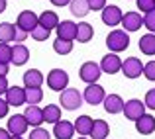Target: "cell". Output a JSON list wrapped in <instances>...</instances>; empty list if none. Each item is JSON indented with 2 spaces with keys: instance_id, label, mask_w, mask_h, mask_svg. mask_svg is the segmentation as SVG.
<instances>
[{
  "instance_id": "1",
  "label": "cell",
  "mask_w": 155,
  "mask_h": 139,
  "mask_svg": "<svg viewBox=\"0 0 155 139\" xmlns=\"http://www.w3.org/2000/svg\"><path fill=\"white\" fill-rule=\"evenodd\" d=\"M106 45L112 53H120L126 51L130 47V35L126 30H112L106 37Z\"/></svg>"
},
{
  "instance_id": "2",
  "label": "cell",
  "mask_w": 155,
  "mask_h": 139,
  "mask_svg": "<svg viewBox=\"0 0 155 139\" xmlns=\"http://www.w3.org/2000/svg\"><path fill=\"white\" fill-rule=\"evenodd\" d=\"M59 104L63 106L65 110L73 112V110H77L79 106H83V94L77 90V88H65V90H61Z\"/></svg>"
},
{
  "instance_id": "3",
  "label": "cell",
  "mask_w": 155,
  "mask_h": 139,
  "mask_svg": "<svg viewBox=\"0 0 155 139\" xmlns=\"http://www.w3.org/2000/svg\"><path fill=\"white\" fill-rule=\"evenodd\" d=\"M100 75H102V69H100V65L94 63V61H87V63L81 65L79 76H81V80H83V82L92 84V82H96V80L100 79Z\"/></svg>"
},
{
  "instance_id": "4",
  "label": "cell",
  "mask_w": 155,
  "mask_h": 139,
  "mask_svg": "<svg viewBox=\"0 0 155 139\" xmlns=\"http://www.w3.org/2000/svg\"><path fill=\"white\" fill-rule=\"evenodd\" d=\"M67 84H69V75L63 69H53L49 75H47V86H49L51 90L61 92V90L67 88Z\"/></svg>"
},
{
  "instance_id": "5",
  "label": "cell",
  "mask_w": 155,
  "mask_h": 139,
  "mask_svg": "<svg viewBox=\"0 0 155 139\" xmlns=\"http://www.w3.org/2000/svg\"><path fill=\"white\" fill-rule=\"evenodd\" d=\"M122 112L126 114V118L132 121H136L137 118H141L145 114V104L141 100H137V98H132V100L124 102V110Z\"/></svg>"
},
{
  "instance_id": "6",
  "label": "cell",
  "mask_w": 155,
  "mask_h": 139,
  "mask_svg": "<svg viewBox=\"0 0 155 139\" xmlns=\"http://www.w3.org/2000/svg\"><path fill=\"white\" fill-rule=\"evenodd\" d=\"M38 24H39V16L35 14V12L24 10V12H20V14H18V22H16V26H18L20 30L28 31V34H30Z\"/></svg>"
},
{
  "instance_id": "7",
  "label": "cell",
  "mask_w": 155,
  "mask_h": 139,
  "mask_svg": "<svg viewBox=\"0 0 155 139\" xmlns=\"http://www.w3.org/2000/svg\"><path fill=\"white\" fill-rule=\"evenodd\" d=\"M122 73H124L128 79H137V76H141V73H143V65H141V61L137 59V57H128V59L122 63Z\"/></svg>"
},
{
  "instance_id": "8",
  "label": "cell",
  "mask_w": 155,
  "mask_h": 139,
  "mask_svg": "<svg viewBox=\"0 0 155 139\" xmlns=\"http://www.w3.org/2000/svg\"><path fill=\"white\" fill-rule=\"evenodd\" d=\"M104 96H106L104 88L100 86V84L92 82V84H88V86L84 88L83 100H87V104H91V106H96V104H100V102L104 100Z\"/></svg>"
},
{
  "instance_id": "9",
  "label": "cell",
  "mask_w": 155,
  "mask_h": 139,
  "mask_svg": "<svg viewBox=\"0 0 155 139\" xmlns=\"http://www.w3.org/2000/svg\"><path fill=\"white\" fill-rule=\"evenodd\" d=\"M28 120L24 114H14V116L8 120V131L12 133V135H24V133L28 131Z\"/></svg>"
},
{
  "instance_id": "10",
  "label": "cell",
  "mask_w": 155,
  "mask_h": 139,
  "mask_svg": "<svg viewBox=\"0 0 155 139\" xmlns=\"http://www.w3.org/2000/svg\"><path fill=\"white\" fill-rule=\"evenodd\" d=\"M100 69H102V73L116 75V73L122 69V59L116 55V53H108V55H104L102 61H100Z\"/></svg>"
},
{
  "instance_id": "11",
  "label": "cell",
  "mask_w": 155,
  "mask_h": 139,
  "mask_svg": "<svg viewBox=\"0 0 155 139\" xmlns=\"http://www.w3.org/2000/svg\"><path fill=\"white\" fill-rule=\"evenodd\" d=\"M122 16H124L122 10L118 6H114V4L102 8V22L106 26H118V24L122 22Z\"/></svg>"
},
{
  "instance_id": "12",
  "label": "cell",
  "mask_w": 155,
  "mask_h": 139,
  "mask_svg": "<svg viewBox=\"0 0 155 139\" xmlns=\"http://www.w3.org/2000/svg\"><path fill=\"white\" fill-rule=\"evenodd\" d=\"M6 102L8 106H22L26 104V88H20V86H8L6 90Z\"/></svg>"
},
{
  "instance_id": "13",
  "label": "cell",
  "mask_w": 155,
  "mask_h": 139,
  "mask_svg": "<svg viewBox=\"0 0 155 139\" xmlns=\"http://www.w3.org/2000/svg\"><path fill=\"white\" fill-rule=\"evenodd\" d=\"M53 135L57 139H73V135H75V124H71L67 120H59L55 124V128H53Z\"/></svg>"
},
{
  "instance_id": "14",
  "label": "cell",
  "mask_w": 155,
  "mask_h": 139,
  "mask_svg": "<svg viewBox=\"0 0 155 139\" xmlns=\"http://www.w3.org/2000/svg\"><path fill=\"white\" fill-rule=\"evenodd\" d=\"M55 30H57V37H61V39H69V41H73V39L77 37V24L71 22V20H63V22H59V26H57Z\"/></svg>"
},
{
  "instance_id": "15",
  "label": "cell",
  "mask_w": 155,
  "mask_h": 139,
  "mask_svg": "<svg viewBox=\"0 0 155 139\" xmlns=\"http://www.w3.org/2000/svg\"><path fill=\"white\" fill-rule=\"evenodd\" d=\"M122 27H124L126 31H137L141 27V24H143V18H141L137 12H128V14L122 16Z\"/></svg>"
},
{
  "instance_id": "16",
  "label": "cell",
  "mask_w": 155,
  "mask_h": 139,
  "mask_svg": "<svg viewBox=\"0 0 155 139\" xmlns=\"http://www.w3.org/2000/svg\"><path fill=\"white\" fill-rule=\"evenodd\" d=\"M24 116H26L28 124L34 125V128H39V125L43 124V110L39 108L38 104H30L26 108V112H24Z\"/></svg>"
},
{
  "instance_id": "17",
  "label": "cell",
  "mask_w": 155,
  "mask_h": 139,
  "mask_svg": "<svg viewBox=\"0 0 155 139\" xmlns=\"http://www.w3.org/2000/svg\"><path fill=\"white\" fill-rule=\"evenodd\" d=\"M102 102H104V110L108 114H120L124 110V100L118 94H108V96H104Z\"/></svg>"
},
{
  "instance_id": "18",
  "label": "cell",
  "mask_w": 155,
  "mask_h": 139,
  "mask_svg": "<svg viewBox=\"0 0 155 139\" xmlns=\"http://www.w3.org/2000/svg\"><path fill=\"white\" fill-rule=\"evenodd\" d=\"M136 129L141 133V135H149V133L155 131V118L149 116V114H143L141 118L136 120Z\"/></svg>"
},
{
  "instance_id": "19",
  "label": "cell",
  "mask_w": 155,
  "mask_h": 139,
  "mask_svg": "<svg viewBox=\"0 0 155 139\" xmlns=\"http://www.w3.org/2000/svg\"><path fill=\"white\" fill-rule=\"evenodd\" d=\"M28 59H30L28 47L24 45V43H16V45L12 47V63H14L16 67H22V65L28 63Z\"/></svg>"
},
{
  "instance_id": "20",
  "label": "cell",
  "mask_w": 155,
  "mask_h": 139,
  "mask_svg": "<svg viewBox=\"0 0 155 139\" xmlns=\"http://www.w3.org/2000/svg\"><path fill=\"white\" fill-rule=\"evenodd\" d=\"M43 84V75L38 69H30L24 73V86L26 88H39Z\"/></svg>"
},
{
  "instance_id": "21",
  "label": "cell",
  "mask_w": 155,
  "mask_h": 139,
  "mask_svg": "<svg viewBox=\"0 0 155 139\" xmlns=\"http://www.w3.org/2000/svg\"><path fill=\"white\" fill-rule=\"evenodd\" d=\"M92 124H94V120H92L91 116H81V118H77V121H75V131L79 133V135L87 137V135H91V131H92Z\"/></svg>"
},
{
  "instance_id": "22",
  "label": "cell",
  "mask_w": 155,
  "mask_h": 139,
  "mask_svg": "<svg viewBox=\"0 0 155 139\" xmlns=\"http://www.w3.org/2000/svg\"><path fill=\"white\" fill-rule=\"evenodd\" d=\"M92 35H94V30H92L91 24H87V22L77 24V37H75V39H77L79 43H87V41H91Z\"/></svg>"
},
{
  "instance_id": "23",
  "label": "cell",
  "mask_w": 155,
  "mask_h": 139,
  "mask_svg": "<svg viewBox=\"0 0 155 139\" xmlns=\"http://www.w3.org/2000/svg\"><path fill=\"white\" fill-rule=\"evenodd\" d=\"M140 51L143 55H155V34H145L140 39Z\"/></svg>"
},
{
  "instance_id": "24",
  "label": "cell",
  "mask_w": 155,
  "mask_h": 139,
  "mask_svg": "<svg viewBox=\"0 0 155 139\" xmlns=\"http://www.w3.org/2000/svg\"><path fill=\"white\" fill-rule=\"evenodd\" d=\"M110 133V128L104 120H94L92 124V131H91V137L92 139H106Z\"/></svg>"
},
{
  "instance_id": "25",
  "label": "cell",
  "mask_w": 155,
  "mask_h": 139,
  "mask_svg": "<svg viewBox=\"0 0 155 139\" xmlns=\"http://www.w3.org/2000/svg\"><path fill=\"white\" fill-rule=\"evenodd\" d=\"M39 24L45 26L47 30H53V27L59 26V16H57L53 10H45V12L39 14Z\"/></svg>"
},
{
  "instance_id": "26",
  "label": "cell",
  "mask_w": 155,
  "mask_h": 139,
  "mask_svg": "<svg viewBox=\"0 0 155 139\" xmlns=\"http://www.w3.org/2000/svg\"><path fill=\"white\" fill-rule=\"evenodd\" d=\"M61 120V108L55 104H47L45 108H43V121H47V124H57V121Z\"/></svg>"
},
{
  "instance_id": "27",
  "label": "cell",
  "mask_w": 155,
  "mask_h": 139,
  "mask_svg": "<svg viewBox=\"0 0 155 139\" xmlns=\"http://www.w3.org/2000/svg\"><path fill=\"white\" fill-rule=\"evenodd\" d=\"M69 6H71L73 16H77V18H84V16L91 12V6H88L87 0H71Z\"/></svg>"
},
{
  "instance_id": "28",
  "label": "cell",
  "mask_w": 155,
  "mask_h": 139,
  "mask_svg": "<svg viewBox=\"0 0 155 139\" xmlns=\"http://www.w3.org/2000/svg\"><path fill=\"white\" fill-rule=\"evenodd\" d=\"M14 34H16V26L10 22H2L0 24V41L2 43H10L14 41Z\"/></svg>"
},
{
  "instance_id": "29",
  "label": "cell",
  "mask_w": 155,
  "mask_h": 139,
  "mask_svg": "<svg viewBox=\"0 0 155 139\" xmlns=\"http://www.w3.org/2000/svg\"><path fill=\"white\" fill-rule=\"evenodd\" d=\"M53 51L59 53V55H69V53L73 51V41H69V39H61L57 37L55 41H53Z\"/></svg>"
},
{
  "instance_id": "30",
  "label": "cell",
  "mask_w": 155,
  "mask_h": 139,
  "mask_svg": "<svg viewBox=\"0 0 155 139\" xmlns=\"http://www.w3.org/2000/svg\"><path fill=\"white\" fill-rule=\"evenodd\" d=\"M43 100V90L39 88H26V104H39Z\"/></svg>"
},
{
  "instance_id": "31",
  "label": "cell",
  "mask_w": 155,
  "mask_h": 139,
  "mask_svg": "<svg viewBox=\"0 0 155 139\" xmlns=\"http://www.w3.org/2000/svg\"><path fill=\"white\" fill-rule=\"evenodd\" d=\"M30 34H31V37H34L35 41H47V39H49V35H51V30H47L45 26L38 24V26H35Z\"/></svg>"
},
{
  "instance_id": "32",
  "label": "cell",
  "mask_w": 155,
  "mask_h": 139,
  "mask_svg": "<svg viewBox=\"0 0 155 139\" xmlns=\"http://www.w3.org/2000/svg\"><path fill=\"white\" fill-rule=\"evenodd\" d=\"M0 61H2V63H12V47H10V43L0 41Z\"/></svg>"
},
{
  "instance_id": "33",
  "label": "cell",
  "mask_w": 155,
  "mask_h": 139,
  "mask_svg": "<svg viewBox=\"0 0 155 139\" xmlns=\"http://www.w3.org/2000/svg\"><path fill=\"white\" fill-rule=\"evenodd\" d=\"M143 26L147 27L151 34H155V10H151V12H147V14H145V18H143Z\"/></svg>"
},
{
  "instance_id": "34",
  "label": "cell",
  "mask_w": 155,
  "mask_h": 139,
  "mask_svg": "<svg viewBox=\"0 0 155 139\" xmlns=\"http://www.w3.org/2000/svg\"><path fill=\"white\" fill-rule=\"evenodd\" d=\"M30 139H51V133L43 128H35L34 131L30 133Z\"/></svg>"
},
{
  "instance_id": "35",
  "label": "cell",
  "mask_w": 155,
  "mask_h": 139,
  "mask_svg": "<svg viewBox=\"0 0 155 139\" xmlns=\"http://www.w3.org/2000/svg\"><path fill=\"white\" fill-rule=\"evenodd\" d=\"M137 2V8H140L141 12H151V10H155V0H136Z\"/></svg>"
},
{
  "instance_id": "36",
  "label": "cell",
  "mask_w": 155,
  "mask_h": 139,
  "mask_svg": "<svg viewBox=\"0 0 155 139\" xmlns=\"http://www.w3.org/2000/svg\"><path fill=\"white\" fill-rule=\"evenodd\" d=\"M143 75L147 80H155V61H149L143 65Z\"/></svg>"
},
{
  "instance_id": "37",
  "label": "cell",
  "mask_w": 155,
  "mask_h": 139,
  "mask_svg": "<svg viewBox=\"0 0 155 139\" xmlns=\"http://www.w3.org/2000/svg\"><path fill=\"white\" fill-rule=\"evenodd\" d=\"M145 108L149 110H155V88H151V90H147V94H145V100H143Z\"/></svg>"
},
{
  "instance_id": "38",
  "label": "cell",
  "mask_w": 155,
  "mask_h": 139,
  "mask_svg": "<svg viewBox=\"0 0 155 139\" xmlns=\"http://www.w3.org/2000/svg\"><path fill=\"white\" fill-rule=\"evenodd\" d=\"M88 6H91V10H102L106 6V0H87Z\"/></svg>"
},
{
  "instance_id": "39",
  "label": "cell",
  "mask_w": 155,
  "mask_h": 139,
  "mask_svg": "<svg viewBox=\"0 0 155 139\" xmlns=\"http://www.w3.org/2000/svg\"><path fill=\"white\" fill-rule=\"evenodd\" d=\"M28 37V31H24V30H20L18 26H16V34H14V41H24V39Z\"/></svg>"
},
{
  "instance_id": "40",
  "label": "cell",
  "mask_w": 155,
  "mask_h": 139,
  "mask_svg": "<svg viewBox=\"0 0 155 139\" xmlns=\"http://www.w3.org/2000/svg\"><path fill=\"white\" fill-rule=\"evenodd\" d=\"M8 108H10V106H8L6 98H0V118H4L8 114Z\"/></svg>"
},
{
  "instance_id": "41",
  "label": "cell",
  "mask_w": 155,
  "mask_h": 139,
  "mask_svg": "<svg viewBox=\"0 0 155 139\" xmlns=\"http://www.w3.org/2000/svg\"><path fill=\"white\" fill-rule=\"evenodd\" d=\"M6 90H8V80H6V76H4V75H0V96L6 94Z\"/></svg>"
},
{
  "instance_id": "42",
  "label": "cell",
  "mask_w": 155,
  "mask_h": 139,
  "mask_svg": "<svg viewBox=\"0 0 155 139\" xmlns=\"http://www.w3.org/2000/svg\"><path fill=\"white\" fill-rule=\"evenodd\" d=\"M69 2H71V0H51L53 6H67Z\"/></svg>"
},
{
  "instance_id": "43",
  "label": "cell",
  "mask_w": 155,
  "mask_h": 139,
  "mask_svg": "<svg viewBox=\"0 0 155 139\" xmlns=\"http://www.w3.org/2000/svg\"><path fill=\"white\" fill-rule=\"evenodd\" d=\"M0 75H4V76L8 75V63H2V61H0Z\"/></svg>"
},
{
  "instance_id": "44",
  "label": "cell",
  "mask_w": 155,
  "mask_h": 139,
  "mask_svg": "<svg viewBox=\"0 0 155 139\" xmlns=\"http://www.w3.org/2000/svg\"><path fill=\"white\" fill-rule=\"evenodd\" d=\"M10 135H12V133L8 131V129H2V128H0V139H10Z\"/></svg>"
},
{
  "instance_id": "45",
  "label": "cell",
  "mask_w": 155,
  "mask_h": 139,
  "mask_svg": "<svg viewBox=\"0 0 155 139\" xmlns=\"http://www.w3.org/2000/svg\"><path fill=\"white\" fill-rule=\"evenodd\" d=\"M6 10V0H0V14Z\"/></svg>"
},
{
  "instance_id": "46",
  "label": "cell",
  "mask_w": 155,
  "mask_h": 139,
  "mask_svg": "<svg viewBox=\"0 0 155 139\" xmlns=\"http://www.w3.org/2000/svg\"><path fill=\"white\" fill-rule=\"evenodd\" d=\"M10 139H22V135H10Z\"/></svg>"
},
{
  "instance_id": "47",
  "label": "cell",
  "mask_w": 155,
  "mask_h": 139,
  "mask_svg": "<svg viewBox=\"0 0 155 139\" xmlns=\"http://www.w3.org/2000/svg\"><path fill=\"white\" fill-rule=\"evenodd\" d=\"M79 139H88V137H79Z\"/></svg>"
}]
</instances>
